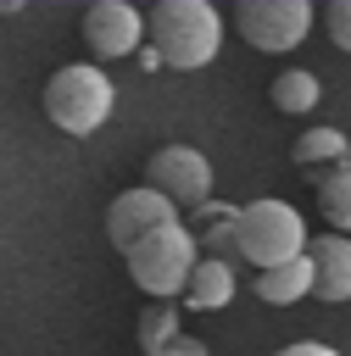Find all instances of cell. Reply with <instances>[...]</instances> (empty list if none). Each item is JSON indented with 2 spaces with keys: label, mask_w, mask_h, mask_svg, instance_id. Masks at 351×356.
<instances>
[{
  "label": "cell",
  "mask_w": 351,
  "mask_h": 356,
  "mask_svg": "<svg viewBox=\"0 0 351 356\" xmlns=\"http://www.w3.org/2000/svg\"><path fill=\"white\" fill-rule=\"evenodd\" d=\"M145 184L156 195H167L173 206H206L212 200V161L195 150V145H162L150 161H145Z\"/></svg>",
  "instance_id": "obj_7"
},
{
  "label": "cell",
  "mask_w": 351,
  "mask_h": 356,
  "mask_svg": "<svg viewBox=\"0 0 351 356\" xmlns=\"http://www.w3.org/2000/svg\"><path fill=\"white\" fill-rule=\"evenodd\" d=\"M301 167H351V139L340 134V128H306L301 139H295V150H290Z\"/></svg>",
  "instance_id": "obj_13"
},
{
  "label": "cell",
  "mask_w": 351,
  "mask_h": 356,
  "mask_svg": "<svg viewBox=\"0 0 351 356\" xmlns=\"http://www.w3.org/2000/svg\"><path fill=\"white\" fill-rule=\"evenodd\" d=\"M306 261H312V295L318 300H351V239L345 234H318L306 245Z\"/></svg>",
  "instance_id": "obj_9"
},
{
  "label": "cell",
  "mask_w": 351,
  "mask_h": 356,
  "mask_svg": "<svg viewBox=\"0 0 351 356\" xmlns=\"http://www.w3.org/2000/svg\"><path fill=\"white\" fill-rule=\"evenodd\" d=\"M178 222V206L167 200V195H156L150 184H139V189H123L111 206H106V239L128 256L134 245H145L150 234H162V228H173Z\"/></svg>",
  "instance_id": "obj_8"
},
{
  "label": "cell",
  "mask_w": 351,
  "mask_h": 356,
  "mask_svg": "<svg viewBox=\"0 0 351 356\" xmlns=\"http://www.w3.org/2000/svg\"><path fill=\"white\" fill-rule=\"evenodd\" d=\"M318 11L312 0H240L234 6V28L251 50H267V56H284L295 50L306 33H312Z\"/></svg>",
  "instance_id": "obj_5"
},
{
  "label": "cell",
  "mask_w": 351,
  "mask_h": 356,
  "mask_svg": "<svg viewBox=\"0 0 351 356\" xmlns=\"http://www.w3.org/2000/svg\"><path fill=\"white\" fill-rule=\"evenodd\" d=\"M145 17H150V50L162 56V67L195 72L223 44V17L206 0H156Z\"/></svg>",
  "instance_id": "obj_1"
},
{
  "label": "cell",
  "mask_w": 351,
  "mask_h": 356,
  "mask_svg": "<svg viewBox=\"0 0 351 356\" xmlns=\"http://www.w3.org/2000/svg\"><path fill=\"white\" fill-rule=\"evenodd\" d=\"M306 222L290 200H245L240 206V261H256V273L290 267L306 256Z\"/></svg>",
  "instance_id": "obj_3"
},
{
  "label": "cell",
  "mask_w": 351,
  "mask_h": 356,
  "mask_svg": "<svg viewBox=\"0 0 351 356\" xmlns=\"http://www.w3.org/2000/svg\"><path fill=\"white\" fill-rule=\"evenodd\" d=\"M195 245H201V256H217V261H234L240 256V206H228V200H206L201 211H195Z\"/></svg>",
  "instance_id": "obj_10"
},
{
  "label": "cell",
  "mask_w": 351,
  "mask_h": 356,
  "mask_svg": "<svg viewBox=\"0 0 351 356\" xmlns=\"http://www.w3.org/2000/svg\"><path fill=\"white\" fill-rule=\"evenodd\" d=\"M123 261H128V278L150 300H184V289H189V278L201 267V245H195V228L173 222V228L150 234L145 245H134Z\"/></svg>",
  "instance_id": "obj_4"
},
{
  "label": "cell",
  "mask_w": 351,
  "mask_h": 356,
  "mask_svg": "<svg viewBox=\"0 0 351 356\" xmlns=\"http://www.w3.org/2000/svg\"><path fill=\"white\" fill-rule=\"evenodd\" d=\"M84 44L95 61H123L150 44V17L128 0H95L84 6Z\"/></svg>",
  "instance_id": "obj_6"
},
{
  "label": "cell",
  "mask_w": 351,
  "mask_h": 356,
  "mask_svg": "<svg viewBox=\"0 0 351 356\" xmlns=\"http://www.w3.org/2000/svg\"><path fill=\"white\" fill-rule=\"evenodd\" d=\"M318 211H323L329 234L351 239V167H334V172L318 178Z\"/></svg>",
  "instance_id": "obj_15"
},
{
  "label": "cell",
  "mask_w": 351,
  "mask_h": 356,
  "mask_svg": "<svg viewBox=\"0 0 351 356\" xmlns=\"http://www.w3.org/2000/svg\"><path fill=\"white\" fill-rule=\"evenodd\" d=\"M323 28H329V39L351 56V0H334V6H323Z\"/></svg>",
  "instance_id": "obj_17"
},
{
  "label": "cell",
  "mask_w": 351,
  "mask_h": 356,
  "mask_svg": "<svg viewBox=\"0 0 351 356\" xmlns=\"http://www.w3.org/2000/svg\"><path fill=\"white\" fill-rule=\"evenodd\" d=\"M240 278H234V261H217V256H201L189 289H184V312H223L234 300Z\"/></svg>",
  "instance_id": "obj_11"
},
{
  "label": "cell",
  "mask_w": 351,
  "mask_h": 356,
  "mask_svg": "<svg viewBox=\"0 0 351 356\" xmlns=\"http://www.w3.org/2000/svg\"><path fill=\"white\" fill-rule=\"evenodd\" d=\"M156 356H206V339H195V334H178L167 350H156Z\"/></svg>",
  "instance_id": "obj_18"
},
{
  "label": "cell",
  "mask_w": 351,
  "mask_h": 356,
  "mask_svg": "<svg viewBox=\"0 0 351 356\" xmlns=\"http://www.w3.org/2000/svg\"><path fill=\"white\" fill-rule=\"evenodd\" d=\"M111 106H117V89L95 61H67L45 83V117L72 139H89L111 117Z\"/></svg>",
  "instance_id": "obj_2"
},
{
  "label": "cell",
  "mask_w": 351,
  "mask_h": 356,
  "mask_svg": "<svg viewBox=\"0 0 351 356\" xmlns=\"http://www.w3.org/2000/svg\"><path fill=\"white\" fill-rule=\"evenodd\" d=\"M312 295V261H290V267H273V273H256V300L262 306H295Z\"/></svg>",
  "instance_id": "obj_12"
},
{
  "label": "cell",
  "mask_w": 351,
  "mask_h": 356,
  "mask_svg": "<svg viewBox=\"0 0 351 356\" xmlns=\"http://www.w3.org/2000/svg\"><path fill=\"white\" fill-rule=\"evenodd\" d=\"M178 312H184V306H173V300H156V306L139 312V350H145V356L167 350V345L184 334V328H178Z\"/></svg>",
  "instance_id": "obj_16"
},
{
  "label": "cell",
  "mask_w": 351,
  "mask_h": 356,
  "mask_svg": "<svg viewBox=\"0 0 351 356\" xmlns=\"http://www.w3.org/2000/svg\"><path fill=\"white\" fill-rule=\"evenodd\" d=\"M273 356H340V350H329L323 339H295V345H284V350H273Z\"/></svg>",
  "instance_id": "obj_19"
},
{
  "label": "cell",
  "mask_w": 351,
  "mask_h": 356,
  "mask_svg": "<svg viewBox=\"0 0 351 356\" xmlns=\"http://www.w3.org/2000/svg\"><path fill=\"white\" fill-rule=\"evenodd\" d=\"M273 106L279 111H290V117H306L318 100H323V83H318V72H306V67H290V72H279L273 78Z\"/></svg>",
  "instance_id": "obj_14"
}]
</instances>
